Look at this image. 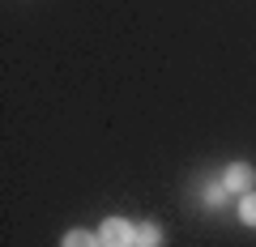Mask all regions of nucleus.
Here are the masks:
<instances>
[{
	"mask_svg": "<svg viewBox=\"0 0 256 247\" xmlns=\"http://www.w3.org/2000/svg\"><path fill=\"white\" fill-rule=\"evenodd\" d=\"M98 239H102V247H132L137 243V226H128L124 218H107Z\"/></svg>",
	"mask_w": 256,
	"mask_h": 247,
	"instance_id": "obj_1",
	"label": "nucleus"
},
{
	"mask_svg": "<svg viewBox=\"0 0 256 247\" xmlns=\"http://www.w3.org/2000/svg\"><path fill=\"white\" fill-rule=\"evenodd\" d=\"M252 179H256V175H252V166H244V162H230L226 166V175H222V188H226V192H252Z\"/></svg>",
	"mask_w": 256,
	"mask_h": 247,
	"instance_id": "obj_2",
	"label": "nucleus"
},
{
	"mask_svg": "<svg viewBox=\"0 0 256 247\" xmlns=\"http://www.w3.org/2000/svg\"><path fill=\"white\" fill-rule=\"evenodd\" d=\"M60 247H102L98 235H86V230H73V235H64Z\"/></svg>",
	"mask_w": 256,
	"mask_h": 247,
	"instance_id": "obj_3",
	"label": "nucleus"
},
{
	"mask_svg": "<svg viewBox=\"0 0 256 247\" xmlns=\"http://www.w3.org/2000/svg\"><path fill=\"white\" fill-rule=\"evenodd\" d=\"M239 222H244V226H252V230H256V192H248L244 201H239Z\"/></svg>",
	"mask_w": 256,
	"mask_h": 247,
	"instance_id": "obj_4",
	"label": "nucleus"
},
{
	"mask_svg": "<svg viewBox=\"0 0 256 247\" xmlns=\"http://www.w3.org/2000/svg\"><path fill=\"white\" fill-rule=\"evenodd\" d=\"M137 239H141V247H158L162 243V230H158L154 222H146V226H137Z\"/></svg>",
	"mask_w": 256,
	"mask_h": 247,
	"instance_id": "obj_5",
	"label": "nucleus"
},
{
	"mask_svg": "<svg viewBox=\"0 0 256 247\" xmlns=\"http://www.w3.org/2000/svg\"><path fill=\"white\" fill-rule=\"evenodd\" d=\"M205 201H210V205H222V201H226V188H210V192H205Z\"/></svg>",
	"mask_w": 256,
	"mask_h": 247,
	"instance_id": "obj_6",
	"label": "nucleus"
}]
</instances>
